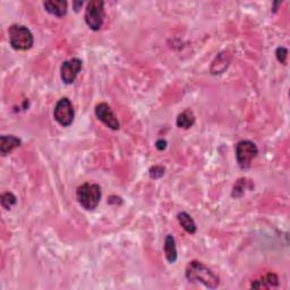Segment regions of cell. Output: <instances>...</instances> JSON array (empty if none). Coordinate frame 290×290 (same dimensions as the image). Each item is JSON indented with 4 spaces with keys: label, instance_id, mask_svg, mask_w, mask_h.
Here are the masks:
<instances>
[{
    "label": "cell",
    "instance_id": "cell-16",
    "mask_svg": "<svg viewBox=\"0 0 290 290\" xmlns=\"http://www.w3.org/2000/svg\"><path fill=\"white\" fill-rule=\"evenodd\" d=\"M0 202H2V205L4 209H6V210H11V209L16 204L17 198L13 193L6 192L2 195V199H0Z\"/></svg>",
    "mask_w": 290,
    "mask_h": 290
},
{
    "label": "cell",
    "instance_id": "cell-17",
    "mask_svg": "<svg viewBox=\"0 0 290 290\" xmlns=\"http://www.w3.org/2000/svg\"><path fill=\"white\" fill-rule=\"evenodd\" d=\"M275 57L280 64L286 65L287 58H288V50L284 47H278L277 50H275Z\"/></svg>",
    "mask_w": 290,
    "mask_h": 290
},
{
    "label": "cell",
    "instance_id": "cell-12",
    "mask_svg": "<svg viewBox=\"0 0 290 290\" xmlns=\"http://www.w3.org/2000/svg\"><path fill=\"white\" fill-rule=\"evenodd\" d=\"M163 252L164 256L169 263H175L178 259L177 254V246H176V240L174 238V236L167 235L164 239V245H163Z\"/></svg>",
    "mask_w": 290,
    "mask_h": 290
},
{
    "label": "cell",
    "instance_id": "cell-15",
    "mask_svg": "<svg viewBox=\"0 0 290 290\" xmlns=\"http://www.w3.org/2000/svg\"><path fill=\"white\" fill-rule=\"evenodd\" d=\"M247 186H253V184L251 183V180L246 179V178H240L236 182L234 185V188H232V197H241L242 195L245 194L246 189H252V188H247Z\"/></svg>",
    "mask_w": 290,
    "mask_h": 290
},
{
    "label": "cell",
    "instance_id": "cell-13",
    "mask_svg": "<svg viewBox=\"0 0 290 290\" xmlns=\"http://www.w3.org/2000/svg\"><path fill=\"white\" fill-rule=\"evenodd\" d=\"M194 123H195V116L191 109H187V110L179 113L177 120H176V125H177V127L183 128V130H189V128L193 127Z\"/></svg>",
    "mask_w": 290,
    "mask_h": 290
},
{
    "label": "cell",
    "instance_id": "cell-3",
    "mask_svg": "<svg viewBox=\"0 0 290 290\" xmlns=\"http://www.w3.org/2000/svg\"><path fill=\"white\" fill-rule=\"evenodd\" d=\"M8 39L12 48L18 51L30 50L34 45V36L30 28L20 24H14L9 27Z\"/></svg>",
    "mask_w": 290,
    "mask_h": 290
},
{
    "label": "cell",
    "instance_id": "cell-11",
    "mask_svg": "<svg viewBox=\"0 0 290 290\" xmlns=\"http://www.w3.org/2000/svg\"><path fill=\"white\" fill-rule=\"evenodd\" d=\"M278 286H279V279L277 277V274L268 273L261 279L253 281V283L251 284V288L271 289V288H277Z\"/></svg>",
    "mask_w": 290,
    "mask_h": 290
},
{
    "label": "cell",
    "instance_id": "cell-10",
    "mask_svg": "<svg viewBox=\"0 0 290 290\" xmlns=\"http://www.w3.org/2000/svg\"><path fill=\"white\" fill-rule=\"evenodd\" d=\"M21 145L22 141L14 135H3L0 137V153L4 156Z\"/></svg>",
    "mask_w": 290,
    "mask_h": 290
},
{
    "label": "cell",
    "instance_id": "cell-5",
    "mask_svg": "<svg viewBox=\"0 0 290 290\" xmlns=\"http://www.w3.org/2000/svg\"><path fill=\"white\" fill-rule=\"evenodd\" d=\"M258 154L259 149L253 142L244 140L236 145V160L241 169H248Z\"/></svg>",
    "mask_w": 290,
    "mask_h": 290
},
{
    "label": "cell",
    "instance_id": "cell-20",
    "mask_svg": "<svg viewBox=\"0 0 290 290\" xmlns=\"http://www.w3.org/2000/svg\"><path fill=\"white\" fill-rule=\"evenodd\" d=\"M73 6H74L75 11L78 12V11H79L78 7H79V6H83V2H74V3H73Z\"/></svg>",
    "mask_w": 290,
    "mask_h": 290
},
{
    "label": "cell",
    "instance_id": "cell-4",
    "mask_svg": "<svg viewBox=\"0 0 290 290\" xmlns=\"http://www.w3.org/2000/svg\"><path fill=\"white\" fill-rule=\"evenodd\" d=\"M85 22L92 31L101 30L104 22V2L92 0L87 5L85 9Z\"/></svg>",
    "mask_w": 290,
    "mask_h": 290
},
{
    "label": "cell",
    "instance_id": "cell-2",
    "mask_svg": "<svg viewBox=\"0 0 290 290\" xmlns=\"http://www.w3.org/2000/svg\"><path fill=\"white\" fill-rule=\"evenodd\" d=\"M76 198L80 206L87 211H93L101 201V187L98 184L84 183L76 191Z\"/></svg>",
    "mask_w": 290,
    "mask_h": 290
},
{
    "label": "cell",
    "instance_id": "cell-14",
    "mask_svg": "<svg viewBox=\"0 0 290 290\" xmlns=\"http://www.w3.org/2000/svg\"><path fill=\"white\" fill-rule=\"evenodd\" d=\"M177 220L179 222V225L182 226L185 230H186L188 234L194 235L197 230L196 223H195L194 219L188 215L187 212H180L177 216Z\"/></svg>",
    "mask_w": 290,
    "mask_h": 290
},
{
    "label": "cell",
    "instance_id": "cell-8",
    "mask_svg": "<svg viewBox=\"0 0 290 290\" xmlns=\"http://www.w3.org/2000/svg\"><path fill=\"white\" fill-rule=\"evenodd\" d=\"M83 63L78 58H72L64 61L60 66V77L65 84H73L82 70Z\"/></svg>",
    "mask_w": 290,
    "mask_h": 290
},
{
    "label": "cell",
    "instance_id": "cell-18",
    "mask_svg": "<svg viewBox=\"0 0 290 290\" xmlns=\"http://www.w3.org/2000/svg\"><path fill=\"white\" fill-rule=\"evenodd\" d=\"M165 173V169L162 165H154V167H151L149 170V175L152 179H159L162 177Z\"/></svg>",
    "mask_w": 290,
    "mask_h": 290
},
{
    "label": "cell",
    "instance_id": "cell-7",
    "mask_svg": "<svg viewBox=\"0 0 290 290\" xmlns=\"http://www.w3.org/2000/svg\"><path fill=\"white\" fill-rule=\"evenodd\" d=\"M94 113L98 119L103 122L107 127L110 128L112 131H118L120 128V123L118 121L115 112L112 111L111 107L106 102H101L96 106L94 109Z\"/></svg>",
    "mask_w": 290,
    "mask_h": 290
},
{
    "label": "cell",
    "instance_id": "cell-6",
    "mask_svg": "<svg viewBox=\"0 0 290 290\" xmlns=\"http://www.w3.org/2000/svg\"><path fill=\"white\" fill-rule=\"evenodd\" d=\"M74 107L68 98H61L54 109L55 120L63 127H69L74 121Z\"/></svg>",
    "mask_w": 290,
    "mask_h": 290
},
{
    "label": "cell",
    "instance_id": "cell-1",
    "mask_svg": "<svg viewBox=\"0 0 290 290\" xmlns=\"http://www.w3.org/2000/svg\"><path fill=\"white\" fill-rule=\"evenodd\" d=\"M185 275L189 282L202 283L203 286L210 289H216L220 283L218 275L209 266L198 261H192L188 263Z\"/></svg>",
    "mask_w": 290,
    "mask_h": 290
},
{
    "label": "cell",
    "instance_id": "cell-9",
    "mask_svg": "<svg viewBox=\"0 0 290 290\" xmlns=\"http://www.w3.org/2000/svg\"><path fill=\"white\" fill-rule=\"evenodd\" d=\"M67 2L64 0H50V2L44 3L46 11L57 17H64L67 14Z\"/></svg>",
    "mask_w": 290,
    "mask_h": 290
},
{
    "label": "cell",
    "instance_id": "cell-19",
    "mask_svg": "<svg viewBox=\"0 0 290 290\" xmlns=\"http://www.w3.org/2000/svg\"><path fill=\"white\" fill-rule=\"evenodd\" d=\"M155 147L158 149L159 151H163L165 147H167V141L160 139L155 142Z\"/></svg>",
    "mask_w": 290,
    "mask_h": 290
}]
</instances>
